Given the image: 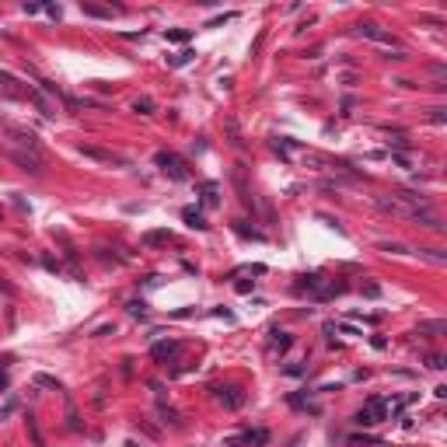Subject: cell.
Here are the masks:
<instances>
[{"label": "cell", "instance_id": "6da1fadb", "mask_svg": "<svg viewBox=\"0 0 447 447\" xmlns=\"http://www.w3.org/2000/svg\"><path fill=\"white\" fill-rule=\"evenodd\" d=\"M4 154L14 161V165H18L21 172H32V175H38V172H42V154H32V150H25V147H14V143H7V147H4Z\"/></svg>", "mask_w": 447, "mask_h": 447}, {"label": "cell", "instance_id": "7a4b0ae2", "mask_svg": "<svg viewBox=\"0 0 447 447\" xmlns=\"http://www.w3.org/2000/svg\"><path fill=\"white\" fill-rule=\"evenodd\" d=\"M157 168L165 172L172 182H185V178H189L185 161H182V157H175V154H168V150H161V154H157Z\"/></svg>", "mask_w": 447, "mask_h": 447}, {"label": "cell", "instance_id": "3957f363", "mask_svg": "<svg viewBox=\"0 0 447 447\" xmlns=\"http://www.w3.org/2000/svg\"><path fill=\"white\" fill-rule=\"evenodd\" d=\"M80 154L91 157V161H102V165H123V157H119V154L102 150V147H88V143H80Z\"/></svg>", "mask_w": 447, "mask_h": 447}, {"label": "cell", "instance_id": "277c9868", "mask_svg": "<svg viewBox=\"0 0 447 447\" xmlns=\"http://www.w3.org/2000/svg\"><path fill=\"white\" fill-rule=\"evenodd\" d=\"M356 35L360 38H371V42H381V46H391V35L381 25H356Z\"/></svg>", "mask_w": 447, "mask_h": 447}, {"label": "cell", "instance_id": "5b68a950", "mask_svg": "<svg viewBox=\"0 0 447 447\" xmlns=\"http://www.w3.org/2000/svg\"><path fill=\"white\" fill-rule=\"evenodd\" d=\"M217 398H220V402L227 405V409H238V405L245 402V395H241L238 388H220V395H217Z\"/></svg>", "mask_w": 447, "mask_h": 447}, {"label": "cell", "instance_id": "8992f818", "mask_svg": "<svg viewBox=\"0 0 447 447\" xmlns=\"http://www.w3.org/2000/svg\"><path fill=\"white\" fill-rule=\"evenodd\" d=\"M150 353H154V360H168V356H175V353H178V343H175V339H168V343H157Z\"/></svg>", "mask_w": 447, "mask_h": 447}, {"label": "cell", "instance_id": "52a82bcc", "mask_svg": "<svg viewBox=\"0 0 447 447\" xmlns=\"http://www.w3.org/2000/svg\"><path fill=\"white\" fill-rule=\"evenodd\" d=\"M182 220H185L192 231H206V227H210V224H206V217H203L199 210H185V213H182Z\"/></svg>", "mask_w": 447, "mask_h": 447}, {"label": "cell", "instance_id": "ba28073f", "mask_svg": "<svg viewBox=\"0 0 447 447\" xmlns=\"http://www.w3.org/2000/svg\"><path fill=\"white\" fill-rule=\"evenodd\" d=\"M266 440H269V433H266V430H248V433H245V444H255V447H262Z\"/></svg>", "mask_w": 447, "mask_h": 447}, {"label": "cell", "instance_id": "9c48e42d", "mask_svg": "<svg viewBox=\"0 0 447 447\" xmlns=\"http://www.w3.org/2000/svg\"><path fill=\"white\" fill-rule=\"evenodd\" d=\"M189 35H192L189 28H172V32H165L168 42H189Z\"/></svg>", "mask_w": 447, "mask_h": 447}, {"label": "cell", "instance_id": "30bf717a", "mask_svg": "<svg viewBox=\"0 0 447 447\" xmlns=\"http://www.w3.org/2000/svg\"><path fill=\"white\" fill-rule=\"evenodd\" d=\"M161 241H168V231H150L143 238V245H161Z\"/></svg>", "mask_w": 447, "mask_h": 447}, {"label": "cell", "instance_id": "8fae6325", "mask_svg": "<svg viewBox=\"0 0 447 447\" xmlns=\"http://www.w3.org/2000/svg\"><path fill=\"white\" fill-rule=\"evenodd\" d=\"M84 14H91V18H112L108 7H95V4H84Z\"/></svg>", "mask_w": 447, "mask_h": 447}, {"label": "cell", "instance_id": "7c38bea8", "mask_svg": "<svg viewBox=\"0 0 447 447\" xmlns=\"http://www.w3.org/2000/svg\"><path fill=\"white\" fill-rule=\"evenodd\" d=\"M161 416H165V423H172V426H178L182 419H178V413L175 409H168V405H161Z\"/></svg>", "mask_w": 447, "mask_h": 447}, {"label": "cell", "instance_id": "4fadbf2b", "mask_svg": "<svg viewBox=\"0 0 447 447\" xmlns=\"http://www.w3.org/2000/svg\"><path fill=\"white\" fill-rule=\"evenodd\" d=\"M447 329V321H426V325H419V332H444Z\"/></svg>", "mask_w": 447, "mask_h": 447}, {"label": "cell", "instance_id": "5bb4252c", "mask_svg": "<svg viewBox=\"0 0 447 447\" xmlns=\"http://www.w3.org/2000/svg\"><path fill=\"white\" fill-rule=\"evenodd\" d=\"M192 56H196V53H192V49H182V53H178V56H175V60H172V67H185V63H189V60H192Z\"/></svg>", "mask_w": 447, "mask_h": 447}, {"label": "cell", "instance_id": "9a60e30c", "mask_svg": "<svg viewBox=\"0 0 447 447\" xmlns=\"http://www.w3.org/2000/svg\"><path fill=\"white\" fill-rule=\"evenodd\" d=\"M133 108H137L140 115H150V112H154V102H150V98H140V102H137Z\"/></svg>", "mask_w": 447, "mask_h": 447}, {"label": "cell", "instance_id": "2e32d148", "mask_svg": "<svg viewBox=\"0 0 447 447\" xmlns=\"http://www.w3.org/2000/svg\"><path fill=\"white\" fill-rule=\"evenodd\" d=\"M353 423H356V426H371V423H378V419H374L367 409H363V413H356V419H353Z\"/></svg>", "mask_w": 447, "mask_h": 447}, {"label": "cell", "instance_id": "e0dca14e", "mask_svg": "<svg viewBox=\"0 0 447 447\" xmlns=\"http://www.w3.org/2000/svg\"><path fill=\"white\" fill-rule=\"evenodd\" d=\"M35 381L42 384V388H56V391H60V381H56V378H49V374H38Z\"/></svg>", "mask_w": 447, "mask_h": 447}, {"label": "cell", "instance_id": "ac0fdd59", "mask_svg": "<svg viewBox=\"0 0 447 447\" xmlns=\"http://www.w3.org/2000/svg\"><path fill=\"white\" fill-rule=\"evenodd\" d=\"M273 336H276V349H287L290 346V336L287 332H273Z\"/></svg>", "mask_w": 447, "mask_h": 447}, {"label": "cell", "instance_id": "d6986e66", "mask_svg": "<svg viewBox=\"0 0 447 447\" xmlns=\"http://www.w3.org/2000/svg\"><path fill=\"white\" fill-rule=\"evenodd\" d=\"M430 119L433 123H447V108H430Z\"/></svg>", "mask_w": 447, "mask_h": 447}, {"label": "cell", "instance_id": "ffe728a7", "mask_svg": "<svg viewBox=\"0 0 447 447\" xmlns=\"http://www.w3.org/2000/svg\"><path fill=\"white\" fill-rule=\"evenodd\" d=\"M388 143H391L395 150H409V147H413V143H409V140H405V137H395V140H388Z\"/></svg>", "mask_w": 447, "mask_h": 447}, {"label": "cell", "instance_id": "44dd1931", "mask_svg": "<svg viewBox=\"0 0 447 447\" xmlns=\"http://www.w3.org/2000/svg\"><path fill=\"white\" fill-rule=\"evenodd\" d=\"M126 308H130V314H143V301H130Z\"/></svg>", "mask_w": 447, "mask_h": 447}, {"label": "cell", "instance_id": "7402d4cb", "mask_svg": "<svg viewBox=\"0 0 447 447\" xmlns=\"http://www.w3.org/2000/svg\"><path fill=\"white\" fill-rule=\"evenodd\" d=\"M426 363H430V367H433V371H440V367H444V363H447V360H444V356H430Z\"/></svg>", "mask_w": 447, "mask_h": 447}, {"label": "cell", "instance_id": "603a6c76", "mask_svg": "<svg viewBox=\"0 0 447 447\" xmlns=\"http://www.w3.org/2000/svg\"><path fill=\"white\" fill-rule=\"evenodd\" d=\"M363 294H367V297H381V287H374V283H371V287H363Z\"/></svg>", "mask_w": 447, "mask_h": 447}, {"label": "cell", "instance_id": "cb8c5ba5", "mask_svg": "<svg viewBox=\"0 0 447 447\" xmlns=\"http://www.w3.org/2000/svg\"><path fill=\"white\" fill-rule=\"evenodd\" d=\"M126 447H140V444H133V440H130V444H126Z\"/></svg>", "mask_w": 447, "mask_h": 447}]
</instances>
